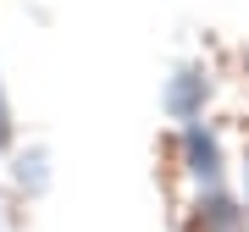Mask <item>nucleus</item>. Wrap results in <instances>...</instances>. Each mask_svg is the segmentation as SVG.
Segmentation results:
<instances>
[{
	"label": "nucleus",
	"instance_id": "nucleus-1",
	"mask_svg": "<svg viewBox=\"0 0 249 232\" xmlns=\"http://www.w3.org/2000/svg\"><path fill=\"white\" fill-rule=\"evenodd\" d=\"M205 105H211V72L205 66H178L166 78V89H160V111L172 122H199Z\"/></svg>",
	"mask_w": 249,
	"mask_h": 232
},
{
	"label": "nucleus",
	"instance_id": "nucleus-2",
	"mask_svg": "<svg viewBox=\"0 0 249 232\" xmlns=\"http://www.w3.org/2000/svg\"><path fill=\"white\" fill-rule=\"evenodd\" d=\"M183 166L199 188L222 182V138L211 133L205 122H183Z\"/></svg>",
	"mask_w": 249,
	"mask_h": 232
},
{
	"label": "nucleus",
	"instance_id": "nucleus-3",
	"mask_svg": "<svg viewBox=\"0 0 249 232\" xmlns=\"http://www.w3.org/2000/svg\"><path fill=\"white\" fill-rule=\"evenodd\" d=\"M194 232H249V210H238L227 194H199L194 199Z\"/></svg>",
	"mask_w": 249,
	"mask_h": 232
},
{
	"label": "nucleus",
	"instance_id": "nucleus-4",
	"mask_svg": "<svg viewBox=\"0 0 249 232\" xmlns=\"http://www.w3.org/2000/svg\"><path fill=\"white\" fill-rule=\"evenodd\" d=\"M11 182H17L22 194L39 199V194L50 188V155H45V149H22L17 161H11Z\"/></svg>",
	"mask_w": 249,
	"mask_h": 232
},
{
	"label": "nucleus",
	"instance_id": "nucleus-5",
	"mask_svg": "<svg viewBox=\"0 0 249 232\" xmlns=\"http://www.w3.org/2000/svg\"><path fill=\"white\" fill-rule=\"evenodd\" d=\"M0 149H11V105H6V83H0Z\"/></svg>",
	"mask_w": 249,
	"mask_h": 232
},
{
	"label": "nucleus",
	"instance_id": "nucleus-6",
	"mask_svg": "<svg viewBox=\"0 0 249 232\" xmlns=\"http://www.w3.org/2000/svg\"><path fill=\"white\" fill-rule=\"evenodd\" d=\"M0 232H11V221H6V210H0Z\"/></svg>",
	"mask_w": 249,
	"mask_h": 232
},
{
	"label": "nucleus",
	"instance_id": "nucleus-7",
	"mask_svg": "<svg viewBox=\"0 0 249 232\" xmlns=\"http://www.w3.org/2000/svg\"><path fill=\"white\" fill-rule=\"evenodd\" d=\"M244 182H249V155H244Z\"/></svg>",
	"mask_w": 249,
	"mask_h": 232
},
{
	"label": "nucleus",
	"instance_id": "nucleus-8",
	"mask_svg": "<svg viewBox=\"0 0 249 232\" xmlns=\"http://www.w3.org/2000/svg\"><path fill=\"white\" fill-rule=\"evenodd\" d=\"M244 72H249V50H244Z\"/></svg>",
	"mask_w": 249,
	"mask_h": 232
}]
</instances>
